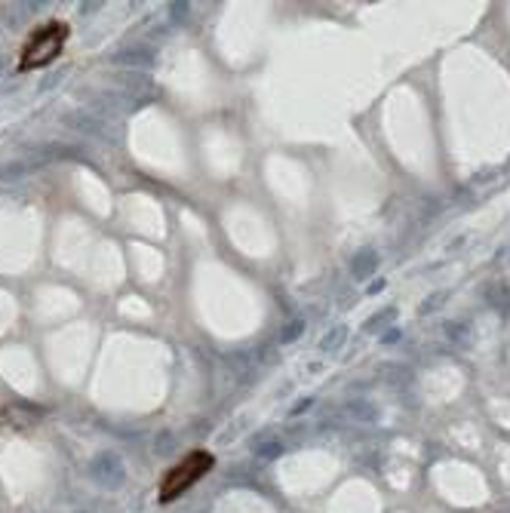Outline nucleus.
<instances>
[{
  "mask_svg": "<svg viewBox=\"0 0 510 513\" xmlns=\"http://www.w3.org/2000/svg\"><path fill=\"white\" fill-rule=\"evenodd\" d=\"M311 403H314V399H308V397H304V399H301V403H299V406H295V409H292V415H301V412H304V409H311Z\"/></svg>",
  "mask_w": 510,
  "mask_h": 513,
  "instance_id": "9b49d317",
  "label": "nucleus"
},
{
  "mask_svg": "<svg viewBox=\"0 0 510 513\" xmlns=\"http://www.w3.org/2000/svg\"><path fill=\"white\" fill-rule=\"evenodd\" d=\"M212 468H216V455L206 452V449H194L191 455H184L175 468L166 470V477L160 482V501L163 504L175 501L182 492H188L194 482H200L203 477H206Z\"/></svg>",
  "mask_w": 510,
  "mask_h": 513,
  "instance_id": "f03ea898",
  "label": "nucleus"
},
{
  "mask_svg": "<svg viewBox=\"0 0 510 513\" xmlns=\"http://www.w3.org/2000/svg\"><path fill=\"white\" fill-rule=\"evenodd\" d=\"M89 477L96 480L99 486H105V489H117L120 482H123V477H126L123 461H120L114 452L99 455V458H92V464H89Z\"/></svg>",
  "mask_w": 510,
  "mask_h": 513,
  "instance_id": "7ed1b4c3",
  "label": "nucleus"
},
{
  "mask_svg": "<svg viewBox=\"0 0 510 513\" xmlns=\"http://www.w3.org/2000/svg\"><path fill=\"white\" fill-rule=\"evenodd\" d=\"M443 298H446V292H433V295L428 298V302L421 304V314H433L437 307H443Z\"/></svg>",
  "mask_w": 510,
  "mask_h": 513,
  "instance_id": "6e6552de",
  "label": "nucleus"
},
{
  "mask_svg": "<svg viewBox=\"0 0 510 513\" xmlns=\"http://www.w3.org/2000/svg\"><path fill=\"white\" fill-rule=\"evenodd\" d=\"M348 338V326L345 323H338V326H332V329L323 335V341H320V351H326V353H336L341 351V344H345Z\"/></svg>",
  "mask_w": 510,
  "mask_h": 513,
  "instance_id": "39448f33",
  "label": "nucleus"
},
{
  "mask_svg": "<svg viewBox=\"0 0 510 513\" xmlns=\"http://www.w3.org/2000/svg\"><path fill=\"white\" fill-rule=\"evenodd\" d=\"M394 320H397V311H394V307H384V311H378L375 316H369L366 329H372V332H375V329H384V326H391Z\"/></svg>",
  "mask_w": 510,
  "mask_h": 513,
  "instance_id": "423d86ee",
  "label": "nucleus"
},
{
  "mask_svg": "<svg viewBox=\"0 0 510 513\" xmlns=\"http://www.w3.org/2000/svg\"><path fill=\"white\" fill-rule=\"evenodd\" d=\"M68 34H71L68 22H59V18H52V22L34 28V31L28 34V40L22 43V53H18V71L46 68V65H50L55 55L62 53Z\"/></svg>",
  "mask_w": 510,
  "mask_h": 513,
  "instance_id": "f257e3e1",
  "label": "nucleus"
},
{
  "mask_svg": "<svg viewBox=\"0 0 510 513\" xmlns=\"http://www.w3.org/2000/svg\"><path fill=\"white\" fill-rule=\"evenodd\" d=\"M397 338H400V329H394V332H387V335H384V341H387V344H394Z\"/></svg>",
  "mask_w": 510,
  "mask_h": 513,
  "instance_id": "f8f14e48",
  "label": "nucleus"
},
{
  "mask_svg": "<svg viewBox=\"0 0 510 513\" xmlns=\"http://www.w3.org/2000/svg\"><path fill=\"white\" fill-rule=\"evenodd\" d=\"M350 415L360 418V421H372V418H375V409L369 406V403H354V406H350Z\"/></svg>",
  "mask_w": 510,
  "mask_h": 513,
  "instance_id": "0eeeda50",
  "label": "nucleus"
},
{
  "mask_svg": "<svg viewBox=\"0 0 510 513\" xmlns=\"http://www.w3.org/2000/svg\"><path fill=\"white\" fill-rule=\"evenodd\" d=\"M382 289H384V280H378V283H372V286H369V292L375 295V292H382Z\"/></svg>",
  "mask_w": 510,
  "mask_h": 513,
  "instance_id": "ddd939ff",
  "label": "nucleus"
},
{
  "mask_svg": "<svg viewBox=\"0 0 510 513\" xmlns=\"http://www.w3.org/2000/svg\"><path fill=\"white\" fill-rule=\"evenodd\" d=\"M280 452H283V446H280V443H265L262 449H258V455H262V458H277Z\"/></svg>",
  "mask_w": 510,
  "mask_h": 513,
  "instance_id": "1a4fd4ad",
  "label": "nucleus"
},
{
  "mask_svg": "<svg viewBox=\"0 0 510 513\" xmlns=\"http://www.w3.org/2000/svg\"><path fill=\"white\" fill-rule=\"evenodd\" d=\"M301 326H304L301 320H295V323H289V329H286V332H283V341H292V338H295V335H299V332H301Z\"/></svg>",
  "mask_w": 510,
  "mask_h": 513,
  "instance_id": "9d476101",
  "label": "nucleus"
},
{
  "mask_svg": "<svg viewBox=\"0 0 510 513\" xmlns=\"http://www.w3.org/2000/svg\"><path fill=\"white\" fill-rule=\"evenodd\" d=\"M375 267H378V253H375V249H360V253L354 255V261H350V270H354L357 280L372 277Z\"/></svg>",
  "mask_w": 510,
  "mask_h": 513,
  "instance_id": "20e7f679",
  "label": "nucleus"
}]
</instances>
